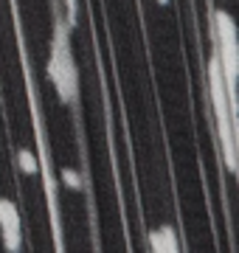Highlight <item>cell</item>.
<instances>
[{"mask_svg": "<svg viewBox=\"0 0 239 253\" xmlns=\"http://www.w3.org/2000/svg\"><path fill=\"white\" fill-rule=\"evenodd\" d=\"M68 31H71V26L62 17H56L45 71L59 101L62 104H76V99H79V71H76V59L71 54V34Z\"/></svg>", "mask_w": 239, "mask_h": 253, "instance_id": "obj_1", "label": "cell"}, {"mask_svg": "<svg viewBox=\"0 0 239 253\" xmlns=\"http://www.w3.org/2000/svg\"><path fill=\"white\" fill-rule=\"evenodd\" d=\"M214 56L220 62L222 79L228 87L231 101L237 104V76H239V40H237V23L228 11H214Z\"/></svg>", "mask_w": 239, "mask_h": 253, "instance_id": "obj_2", "label": "cell"}, {"mask_svg": "<svg viewBox=\"0 0 239 253\" xmlns=\"http://www.w3.org/2000/svg\"><path fill=\"white\" fill-rule=\"evenodd\" d=\"M0 234H3V248L6 251H20L23 248V222H20V208L14 200L0 197Z\"/></svg>", "mask_w": 239, "mask_h": 253, "instance_id": "obj_3", "label": "cell"}, {"mask_svg": "<svg viewBox=\"0 0 239 253\" xmlns=\"http://www.w3.org/2000/svg\"><path fill=\"white\" fill-rule=\"evenodd\" d=\"M149 251L155 253H177L180 251V239H177V231L172 225H158L149 231Z\"/></svg>", "mask_w": 239, "mask_h": 253, "instance_id": "obj_4", "label": "cell"}, {"mask_svg": "<svg viewBox=\"0 0 239 253\" xmlns=\"http://www.w3.org/2000/svg\"><path fill=\"white\" fill-rule=\"evenodd\" d=\"M14 166H17L23 174H37L40 161H37V155L31 152L28 146H20L17 152H14Z\"/></svg>", "mask_w": 239, "mask_h": 253, "instance_id": "obj_5", "label": "cell"}, {"mask_svg": "<svg viewBox=\"0 0 239 253\" xmlns=\"http://www.w3.org/2000/svg\"><path fill=\"white\" fill-rule=\"evenodd\" d=\"M62 180H65V186H71V189H82V174L76 172V169H62Z\"/></svg>", "mask_w": 239, "mask_h": 253, "instance_id": "obj_6", "label": "cell"}, {"mask_svg": "<svg viewBox=\"0 0 239 253\" xmlns=\"http://www.w3.org/2000/svg\"><path fill=\"white\" fill-rule=\"evenodd\" d=\"M65 11L68 17H62L68 26H76V11H79V0H65Z\"/></svg>", "mask_w": 239, "mask_h": 253, "instance_id": "obj_7", "label": "cell"}, {"mask_svg": "<svg viewBox=\"0 0 239 253\" xmlns=\"http://www.w3.org/2000/svg\"><path fill=\"white\" fill-rule=\"evenodd\" d=\"M158 3H169V0H158Z\"/></svg>", "mask_w": 239, "mask_h": 253, "instance_id": "obj_8", "label": "cell"}]
</instances>
